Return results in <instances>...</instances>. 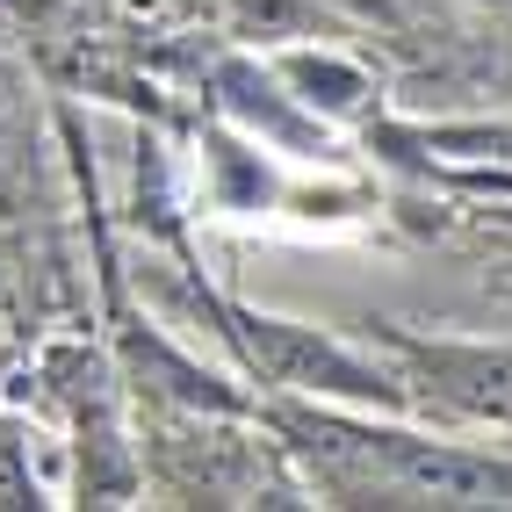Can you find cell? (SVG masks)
Returning <instances> with one entry per match:
<instances>
[{
  "label": "cell",
  "instance_id": "obj_1",
  "mask_svg": "<svg viewBox=\"0 0 512 512\" xmlns=\"http://www.w3.org/2000/svg\"><path fill=\"white\" fill-rule=\"evenodd\" d=\"M289 433L325 462V484L339 498L368 505H512V462L440 448L419 433L383 426H339V419H289Z\"/></svg>",
  "mask_w": 512,
  "mask_h": 512
},
{
  "label": "cell",
  "instance_id": "obj_2",
  "mask_svg": "<svg viewBox=\"0 0 512 512\" xmlns=\"http://www.w3.org/2000/svg\"><path fill=\"white\" fill-rule=\"evenodd\" d=\"M238 332H246L253 361L275 375V383H289V390L339 397V404H383V412H397V404H404V383H390L383 368H368L361 354H347L339 339H325V332H311V325L238 311Z\"/></svg>",
  "mask_w": 512,
  "mask_h": 512
},
{
  "label": "cell",
  "instance_id": "obj_3",
  "mask_svg": "<svg viewBox=\"0 0 512 512\" xmlns=\"http://www.w3.org/2000/svg\"><path fill=\"white\" fill-rule=\"evenodd\" d=\"M404 354L433 375V397H448L455 412L512 426V354H498V347H448V339H440V347L404 339Z\"/></svg>",
  "mask_w": 512,
  "mask_h": 512
},
{
  "label": "cell",
  "instance_id": "obj_4",
  "mask_svg": "<svg viewBox=\"0 0 512 512\" xmlns=\"http://www.w3.org/2000/svg\"><path fill=\"white\" fill-rule=\"evenodd\" d=\"M29 188H37V123H29L22 80L0 65V217H22Z\"/></svg>",
  "mask_w": 512,
  "mask_h": 512
},
{
  "label": "cell",
  "instance_id": "obj_5",
  "mask_svg": "<svg viewBox=\"0 0 512 512\" xmlns=\"http://www.w3.org/2000/svg\"><path fill=\"white\" fill-rule=\"evenodd\" d=\"M282 73L303 87V101H325V109H361L368 101V80L354 73V65H339V58H318V51H296V58H282Z\"/></svg>",
  "mask_w": 512,
  "mask_h": 512
}]
</instances>
